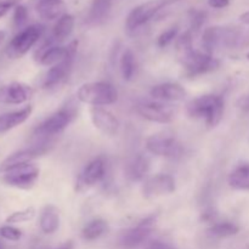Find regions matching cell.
<instances>
[{"mask_svg": "<svg viewBox=\"0 0 249 249\" xmlns=\"http://www.w3.org/2000/svg\"><path fill=\"white\" fill-rule=\"evenodd\" d=\"M249 45V32H243L236 27L213 26L204 29L202 46L204 53H212L219 48H243Z\"/></svg>", "mask_w": 249, "mask_h": 249, "instance_id": "obj_1", "label": "cell"}, {"mask_svg": "<svg viewBox=\"0 0 249 249\" xmlns=\"http://www.w3.org/2000/svg\"><path fill=\"white\" fill-rule=\"evenodd\" d=\"M78 114V107L71 100L62 108L49 117L48 119L39 124L33 131V139L36 143H51V139L60 135L75 118Z\"/></svg>", "mask_w": 249, "mask_h": 249, "instance_id": "obj_2", "label": "cell"}, {"mask_svg": "<svg viewBox=\"0 0 249 249\" xmlns=\"http://www.w3.org/2000/svg\"><path fill=\"white\" fill-rule=\"evenodd\" d=\"M225 111V102L219 95H202L187 104L186 112L191 118L203 119L209 128H214L221 122Z\"/></svg>", "mask_w": 249, "mask_h": 249, "instance_id": "obj_3", "label": "cell"}, {"mask_svg": "<svg viewBox=\"0 0 249 249\" xmlns=\"http://www.w3.org/2000/svg\"><path fill=\"white\" fill-rule=\"evenodd\" d=\"M77 100L92 107L107 106L118 100V91L108 82L85 83L78 89Z\"/></svg>", "mask_w": 249, "mask_h": 249, "instance_id": "obj_4", "label": "cell"}, {"mask_svg": "<svg viewBox=\"0 0 249 249\" xmlns=\"http://www.w3.org/2000/svg\"><path fill=\"white\" fill-rule=\"evenodd\" d=\"M45 33L44 24H32L24 27L12 38L6 48V55L10 58H19L26 55Z\"/></svg>", "mask_w": 249, "mask_h": 249, "instance_id": "obj_5", "label": "cell"}, {"mask_svg": "<svg viewBox=\"0 0 249 249\" xmlns=\"http://www.w3.org/2000/svg\"><path fill=\"white\" fill-rule=\"evenodd\" d=\"M178 1H180V0H148V1L142 2L129 12L125 21L126 28L129 31L139 29L143 24L147 23L148 21H151L164 7L175 4Z\"/></svg>", "mask_w": 249, "mask_h": 249, "instance_id": "obj_6", "label": "cell"}, {"mask_svg": "<svg viewBox=\"0 0 249 249\" xmlns=\"http://www.w3.org/2000/svg\"><path fill=\"white\" fill-rule=\"evenodd\" d=\"M180 61L185 68V75L189 78H197L199 75L207 74L218 70L220 66V61L216 60L215 57L204 51L197 50H194L190 55Z\"/></svg>", "mask_w": 249, "mask_h": 249, "instance_id": "obj_7", "label": "cell"}, {"mask_svg": "<svg viewBox=\"0 0 249 249\" xmlns=\"http://www.w3.org/2000/svg\"><path fill=\"white\" fill-rule=\"evenodd\" d=\"M39 178V168L36 165L29 164L22 165V167L15 168L4 173L1 177L2 184L7 185L10 187L19 190H29L36 185V180Z\"/></svg>", "mask_w": 249, "mask_h": 249, "instance_id": "obj_8", "label": "cell"}, {"mask_svg": "<svg viewBox=\"0 0 249 249\" xmlns=\"http://www.w3.org/2000/svg\"><path fill=\"white\" fill-rule=\"evenodd\" d=\"M146 148L152 155L177 160L182 155V146L174 136L156 134L146 140Z\"/></svg>", "mask_w": 249, "mask_h": 249, "instance_id": "obj_9", "label": "cell"}, {"mask_svg": "<svg viewBox=\"0 0 249 249\" xmlns=\"http://www.w3.org/2000/svg\"><path fill=\"white\" fill-rule=\"evenodd\" d=\"M106 175V163L102 157H96L90 160L84 169L78 175L75 181V191L85 192L89 189L94 187L95 185L102 181Z\"/></svg>", "mask_w": 249, "mask_h": 249, "instance_id": "obj_10", "label": "cell"}, {"mask_svg": "<svg viewBox=\"0 0 249 249\" xmlns=\"http://www.w3.org/2000/svg\"><path fill=\"white\" fill-rule=\"evenodd\" d=\"M136 112L152 123L168 124L173 122L175 113L169 105L157 101H140L136 104Z\"/></svg>", "mask_w": 249, "mask_h": 249, "instance_id": "obj_11", "label": "cell"}, {"mask_svg": "<svg viewBox=\"0 0 249 249\" xmlns=\"http://www.w3.org/2000/svg\"><path fill=\"white\" fill-rule=\"evenodd\" d=\"M49 145L50 143H34L29 148L26 150L17 151L12 153L9 157L5 158L0 164V173H6L9 170L15 169V168L22 167V165L29 164L33 160L38 158L39 156L44 155L49 151Z\"/></svg>", "mask_w": 249, "mask_h": 249, "instance_id": "obj_12", "label": "cell"}, {"mask_svg": "<svg viewBox=\"0 0 249 249\" xmlns=\"http://www.w3.org/2000/svg\"><path fill=\"white\" fill-rule=\"evenodd\" d=\"M68 55L62 62L57 63V65L53 66L50 70L48 71L44 79V88L45 89H51V88L57 87L60 83H62L66 78L70 74L71 70H72L73 61H74L75 53H77L78 41L74 40L71 44H68Z\"/></svg>", "mask_w": 249, "mask_h": 249, "instance_id": "obj_13", "label": "cell"}, {"mask_svg": "<svg viewBox=\"0 0 249 249\" xmlns=\"http://www.w3.org/2000/svg\"><path fill=\"white\" fill-rule=\"evenodd\" d=\"M155 223L156 215L152 214V215H148L147 218L141 220L136 226L124 231L123 235L121 236V245L126 249H133L140 246L152 233Z\"/></svg>", "mask_w": 249, "mask_h": 249, "instance_id": "obj_14", "label": "cell"}, {"mask_svg": "<svg viewBox=\"0 0 249 249\" xmlns=\"http://www.w3.org/2000/svg\"><path fill=\"white\" fill-rule=\"evenodd\" d=\"M175 189V179L172 175L157 174L146 180L142 186V192L146 198H157L173 194Z\"/></svg>", "mask_w": 249, "mask_h": 249, "instance_id": "obj_15", "label": "cell"}, {"mask_svg": "<svg viewBox=\"0 0 249 249\" xmlns=\"http://www.w3.org/2000/svg\"><path fill=\"white\" fill-rule=\"evenodd\" d=\"M33 96V89L28 84L19 82L10 83L0 88V104L21 105Z\"/></svg>", "mask_w": 249, "mask_h": 249, "instance_id": "obj_16", "label": "cell"}, {"mask_svg": "<svg viewBox=\"0 0 249 249\" xmlns=\"http://www.w3.org/2000/svg\"><path fill=\"white\" fill-rule=\"evenodd\" d=\"M91 122L96 129H99L105 135L113 136L118 133L119 122L113 113L102 107H91L90 108Z\"/></svg>", "mask_w": 249, "mask_h": 249, "instance_id": "obj_17", "label": "cell"}, {"mask_svg": "<svg viewBox=\"0 0 249 249\" xmlns=\"http://www.w3.org/2000/svg\"><path fill=\"white\" fill-rule=\"evenodd\" d=\"M150 95L158 101H182L186 97V90L178 83H163L155 85Z\"/></svg>", "mask_w": 249, "mask_h": 249, "instance_id": "obj_18", "label": "cell"}, {"mask_svg": "<svg viewBox=\"0 0 249 249\" xmlns=\"http://www.w3.org/2000/svg\"><path fill=\"white\" fill-rule=\"evenodd\" d=\"M32 111H33V107L26 106L17 111L0 114V134L7 133L11 129L24 123L32 114Z\"/></svg>", "mask_w": 249, "mask_h": 249, "instance_id": "obj_19", "label": "cell"}, {"mask_svg": "<svg viewBox=\"0 0 249 249\" xmlns=\"http://www.w3.org/2000/svg\"><path fill=\"white\" fill-rule=\"evenodd\" d=\"M66 4L62 0H40L36 5V12L45 21L60 19L66 15Z\"/></svg>", "mask_w": 249, "mask_h": 249, "instance_id": "obj_20", "label": "cell"}, {"mask_svg": "<svg viewBox=\"0 0 249 249\" xmlns=\"http://www.w3.org/2000/svg\"><path fill=\"white\" fill-rule=\"evenodd\" d=\"M68 55V46H51V48L45 49V50H36V60L40 65L53 67L57 63L62 62Z\"/></svg>", "mask_w": 249, "mask_h": 249, "instance_id": "obj_21", "label": "cell"}, {"mask_svg": "<svg viewBox=\"0 0 249 249\" xmlns=\"http://www.w3.org/2000/svg\"><path fill=\"white\" fill-rule=\"evenodd\" d=\"M114 0H92L87 15L89 24H100L108 17Z\"/></svg>", "mask_w": 249, "mask_h": 249, "instance_id": "obj_22", "label": "cell"}, {"mask_svg": "<svg viewBox=\"0 0 249 249\" xmlns=\"http://www.w3.org/2000/svg\"><path fill=\"white\" fill-rule=\"evenodd\" d=\"M39 226L44 233H53L60 226V213L58 209L53 204H48L41 209Z\"/></svg>", "mask_w": 249, "mask_h": 249, "instance_id": "obj_23", "label": "cell"}, {"mask_svg": "<svg viewBox=\"0 0 249 249\" xmlns=\"http://www.w3.org/2000/svg\"><path fill=\"white\" fill-rule=\"evenodd\" d=\"M151 160L147 156L139 155L126 167V177L130 181H141L150 172Z\"/></svg>", "mask_w": 249, "mask_h": 249, "instance_id": "obj_24", "label": "cell"}, {"mask_svg": "<svg viewBox=\"0 0 249 249\" xmlns=\"http://www.w3.org/2000/svg\"><path fill=\"white\" fill-rule=\"evenodd\" d=\"M73 28H74V17L72 15L66 14L60 19H57L56 24L53 26V33L49 38L53 40L55 45H57L58 43L65 41L72 34Z\"/></svg>", "mask_w": 249, "mask_h": 249, "instance_id": "obj_25", "label": "cell"}, {"mask_svg": "<svg viewBox=\"0 0 249 249\" xmlns=\"http://www.w3.org/2000/svg\"><path fill=\"white\" fill-rule=\"evenodd\" d=\"M229 185L235 190H249V164L235 168L229 175Z\"/></svg>", "mask_w": 249, "mask_h": 249, "instance_id": "obj_26", "label": "cell"}, {"mask_svg": "<svg viewBox=\"0 0 249 249\" xmlns=\"http://www.w3.org/2000/svg\"><path fill=\"white\" fill-rule=\"evenodd\" d=\"M107 231V223L104 219H95L84 226L82 230V236L87 241H94L101 237Z\"/></svg>", "mask_w": 249, "mask_h": 249, "instance_id": "obj_27", "label": "cell"}, {"mask_svg": "<svg viewBox=\"0 0 249 249\" xmlns=\"http://www.w3.org/2000/svg\"><path fill=\"white\" fill-rule=\"evenodd\" d=\"M121 72L122 77L124 80H131L134 78L136 70V62H135V55L130 49H126L121 56Z\"/></svg>", "mask_w": 249, "mask_h": 249, "instance_id": "obj_28", "label": "cell"}, {"mask_svg": "<svg viewBox=\"0 0 249 249\" xmlns=\"http://www.w3.org/2000/svg\"><path fill=\"white\" fill-rule=\"evenodd\" d=\"M238 231H240V228H238L236 224L225 221V223L214 224V225L209 229L208 232L211 233L212 236H214V237L224 238V237H230V236L237 235Z\"/></svg>", "mask_w": 249, "mask_h": 249, "instance_id": "obj_29", "label": "cell"}, {"mask_svg": "<svg viewBox=\"0 0 249 249\" xmlns=\"http://www.w3.org/2000/svg\"><path fill=\"white\" fill-rule=\"evenodd\" d=\"M175 48H177L178 56L180 60L186 57L187 55L194 51V45H192V33L191 31H187L182 33L179 38H177V43H175Z\"/></svg>", "mask_w": 249, "mask_h": 249, "instance_id": "obj_30", "label": "cell"}, {"mask_svg": "<svg viewBox=\"0 0 249 249\" xmlns=\"http://www.w3.org/2000/svg\"><path fill=\"white\" fill-rule=\"evenodd\" d=\"M207 21V12L203 10L191 9L189 11V22L191 32H197L203 27Z\"/></svg>", "mask_w": 249, "mask_h": 249, "instance_id": "obj_31", "label": "cell"}, {"mask_svg": "<svg viewBox=\"0 0 249 249\" xmlns=\"http://www.w3.org/2000/svg\"><path fill=\"white\" fill-rule=\"evenodd\" d=\"M36 215V209L33 207H28V208L23 209V211H17L10 214L6 218L7 224H19V223H26V221L32 220Z\"/></svg>", "mask_w": 249, "mask_h": 249, "instance_id": "obj_32", "label": "cell"}, {"mask_svg": "<svg viewBox=\"0 0 249 249\" xmlns=\"http://www.w3.org/2000/svg\"><path fill=\"white\" fill-rule=\"evenodd\" d=\"M28 21V10L24 5H17L14 12V26L17 29L23 28Z\"/></svg>", "mask_w": 249, "mask_h": 249, "instance_id": "obj_33", "label": "cell"}, {"mask_svg": "<svg viewBox=\"0 0 249 249\" xmlns=\"http://www.w3.org/2000/svg\"><path fill=\"white\" fill-rule=\"evenodd\" d=\"M178 33H179V28L178 26L170 27L167 31H164L163 33H160V36H158L157 44L160 48H165V46L169 45L174 39H177Z\"/></svg>", "mask_w": 249, "mask_h": 249, "instance_id": "obj_34", "label": "cell"}, {"mask_svg": "<svg viewBox=\"0 0 249 249\" xmlns=\"http://www.w3.org/2000/svg\"><path fill=\"white\" fill-rule=\"evenodd\" d=\"M0 236L7 241H18L22 237V232L18 229L11 225H4L0 228Z\"/></svg>", "mask_w": 249, "mask_h": 249, "instance_id": "obj_35", "label": "cell"}, {"mask_svg": "<svg viewBox=\"0 0 249 249\" xmlns=\"http://www.w3.org/2000/svg\"><path fill=\"white\" fill-rule=\"evenodd\" d=\"M21 0H0V18L4 17L11 9L19 5Z\"/></svg>", "mask_w": 249, "mask_h": 249, "instance_id": "obj_36", "label": "cell"}, {"mask_svg": "<svg viewBox=\"0 0 249 249\" xmlns=\"http://www.w3.org/2000/svg\"><path fill=\"white\" fill-rule=\"evenodd\" d=\"M208 4L213 9H224L230 5V0H208Z\"/></svg>", "mask_w": 249, "mask_h": 249, "instance_id": "obj_37", "label": "cell"}, {"mask_svg": "<svg viewBox=\"0 0 249 249\" xmlns=\"http://www.w3.org/2000/svg\"><path fill=\"white\" fill-rule=\"evenodd\" d=\"M148 249H173V248L164 242H160V241H153V242L148 246Z\"/></svg>", "mask_w": 249, "mask_h": 249, "instance_id": "obj_38", "label": "cell"}, {"mask_svg": "<svg viewBox=\"0 0 249 249\" xmlns=\"http://www.w3.org/2000/svg\"><path fill=\"white\" fill-rule=\"evenodd\" d=\"M238 105H240V107L243 109V111L249 112V95L248 96H245L243 99H241L240 102H238Z\"/></svg>", "mask_w": 249, "mask_h": 249, "instance_id": "obj_39", "label": "cell"}, {"mask_svg": "<svg viewBox=\"0 0 249 249\" xmlns=\"http://www.w3.org/2000/svg\"><path fill=\"white\" fill-rule=\"evenodd\" d=\"M240 21L242 22V23L247 24V26H249V11L245 12V14H242L240 16Z\"/></svg>", "mask_w": 249, "mask_h": 249, "instance_id": "obj_40", "label": "cell"}, {"mask_svg": "<svg viewBox=\"0 0 249 249\" xmlns=\"http://www.w3.org/2000/svg\"><path fill=\"white\" fill-rule=\"evenodd\" d=\"M53 249H73V242H72V241H68V242L61 245L60 247L53 248Z\"/></svg>", "mask_w": 249, "mask_h": 249, "instance_id": "obj_41", "label": "cell"}, {"mask_svg": "<svg viewBox=\"0 0 249 249\" xmlns=\"http://www.w3.org/2000/svg\"><path fill=\"white\" fill-rule=\"evenodd\" d=\"M4 39H5V32L0 31V45H1V43L4 41Z\"/></svg>", "mask_w": 249, "mask_h": 249, "instance_id": "obj_42", "label": "cell"}, {"mask_svg": "<svg viewBox=\"0 0 249 249\" xmlns=\"http://www.w3.org/2000/svg\"><path fill=\"white\" fill-rule=\"evenodd\" d=\"M247 58H248V60H249V53H247Z\"/></svg>", "mask_w": 249, "mask_h": 249, "instance_id": "obj_43", "label": "cell"}, {"mask_svg": "<svg viewBox=\"0 0 249 249\" xmlns=\"http://www.w3.org/2000/svg\"><path fill=\"white\" fill-rule=\"evenodd\" d=\"M0 249H1V245H0Z\"/></svg>", "mask_w": 249, "mask_h": 249, "instance_id": "obj_44", "label": "cell"}]
</instances>
